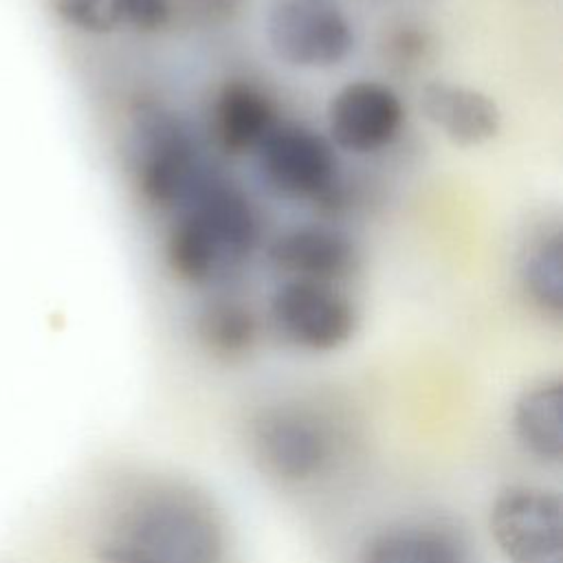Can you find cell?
<instances>
[{
    "instance_id": "cell-1",
    "label": "cell",
    "mask_w": 563,
    "mask_h": 563,
    "mask_svg": "<svg viewBox=\"0 0 563 563\" xmlns=\"http://www.w3.org/2000/svg\"><path fill=\"white\" fill-rule=\"evenodd\" d=\"M224 530L209 499L187 486L139 493L97 548V563H222Z\"/></svg>"
},
{
    "instance_id": "cell-2",
    "label": "cell",
    "mask_w": 563,
    "mask_h": 563,
    "mask_svg": "<svg viewBox=\"0 0 563 563\" xmlns=\"http://www.w3.org/2000/svg\"><path fill=\"white\" fill-rule=\"evenodd\" d=\"M260 246V220L249 196L211 174L174 211L165 238V262L189 286H216L240 273Z\"/></svg>"
},
{
    "instance_id": "cell-3",
    "label": "cell",
    "mask_w": 563,
    "mask_h": 563,
    "mask_svg": "<svg viewBox=\"0 0 563 563\" xmlns=\"http://www.w3.org/2000/svg\"><path fill=\"white\" fill-rule=\"evenodd\" d=\"M128 147L139 194L161 211L174 213L213 174L189 121L156 101L132 112Z\"/></svg>"
},
{
    "instance_id": "cell-4",
    "label": "cell",
    "mask_w": 563,
    "mask_h": 563,
    "mask_svg": "<svg viewBox=\"0 0 563 563\" xmlns=\"http://www.w3.org/2000/svg\"><path fill=\"white\" fill-rule=\"evenodd\" d=\"M264 35L271 53L297 70H328L356 46L343 0H268Z\"/></svg>"
},
{
    "instance_id": "cell-5",
    "label": "cell",
    "mask_w": 563,
    "mask_h": 563,
    "mask_svg": "<svg viewBox=\"0 0 563 563\" xmlns=\"http://www.w3.org/2000/svg\"><path fill=\"white\" fill-rule=\"evenodd\" d=\"M264 185L297 202L330 200L339 187V158L330 139L303 123H277L255 150Z\"/></svg>"
},
{
    "instance_id": "cell-6",
    "label": "cell",
    "mask_w": 563,
    "mask_h": 563,
    "mask_svg": "<svg viewBox=\"0 0 563 563\" xmlns=\"http://www.w3.org/2000/svg\"><path fill=\"white\" fill-rule=\"evenodd\" d=\"M268 319L284 341L308 352L339 350L358 323L339 284L308 279H282L268 297Z\"/></svg>"
},
{
    "instance_id": "cell-7",
    "label": "cell",
    "mask_w": 563,
    "mask_h": 563,
    "mask_svg": "<svg viewBox=\"0 0 563 563\" xmlns=\"http://www.w3.org/2000/svg\"><path fill=\"white\" fill-rule=\"evenodd\" d=\"M251 435L264 471L284 482L314 479L334 457L330 424L303 405L266 407Z\"/></svg>"
},
{
    "instance_id": "cell-8",
    "label": "cell",
    "mask_w": 563,
    "mask_h": 563,
    "mask_svg": "<svg viewBox=\"0 0 563 563\" xmlns=\"http://www.w3.org/2000/svg\"><path fill=\"white\" fill-rule=\"evenodd\" d=\"M490 534L508 563H563V501L541 486H508L490 506Z\"/></svg>"
},
{
    "instance_id": "cell-9",
    "label": "cell",
    "mask_w": 563,
    "mask_h": 563,
    "mask_svg": "<svg viewBox=\"0 0 563 563\" xmlns=\"http://www.w3.org/2000/svg\"><path fill=\"white\" fill-rule=\"evenodd\" d=\"M405 106L385 81L358 77L336 88L325 108L328 139L336 150L367 156L387 150L402 132Z\"/></svg>"
},
{
    "instance_id": "cell-10",
    "label": "cell",
    "mask_w": 563,
    "mask_h": 563,
    "mask_svg": "<svg viewBox=\"0 0 563 563\" xmlns=\"http://www.w3.org/2000/svg\"><path fill=\"white\" fill-rule=\"evenodd\" d=\"M352 238L325 224H299L277 233L266 246L268 266L284 279L339 284L356 266Z\"/></svg>"
},
{
    "instance_id": "cell-11",
    "label": "cell",
    "mask_w": 563,
    "mask_h": 563,
    "mask_svg": "<svg viewBox=\"0 0 563 563\" xmlns=\"http://www.w3.org/2000/svg\"><path fill=\"white\" fill-rule=\"evenodd\" d=\"M422 117L453 145L477 147L493 141L501 130L497 101L479 88L449 79L427 81L420 88Z\"/></svg>"
},
{
    "instance_id": "cell-12",
    "label": "cell",
    "mask_w": 563,
    "mask_h": 563,
    "mask_svg": "<svg viewBox=\"0 0 563 563\" xmlns=\"http://www.w3.org/2000/svg\"><path fill=\"white\" fill-rule=\"evenodd\" d=\"M271 97L249 79H227L211 106V132L231 156L255 154L264 136L277 125Z\"/></svg>"
},
{
    "instance_id": "cell-13",
    "label": "cell",
    "mask_w": 563,
    "mask_h": 563,
    "mask_svg": "<svg viewBox=\"0 0 563 563\" xmlns=\"http://www.w3.org/2000/svg\"><path fill=\"white\" fill-rule=\"evenodd\" d=\"M512 427L528 453L559 464L563 457V383L541 378L530 383L515 400Z\"/></svg>"
},
{
    "instance_id": "cell-14",
    "label": "cell",
    "mask_w": 563,
    "mask_h": 563,
    "mask_svg": "<svg viewBox=\"0 0 563 563\" xmlns=\"http://www.w3.org/2000/svg\"><path fill=\"white\" fill-rule=\"evenodd\" d=\"M361 563H471L464 543L433 523H402L374 534Z\"/></svg>"
},
{
    "instance_id": "cell-15",
    "label": "cell",
    "mask_w": 563,
    "mask_h": 563,
    "mask_svg": "<svg viewBox=\"0 0 563 563\" xmlns=\"http://www.w3.org/2000/svg\"><path fill=\"white\" fill-rule=\"evenodd\" d=\"M521 288L528 299L548 317L563 314V235L559 227L539 231L519 266Z\"/></svg>"
},
{
    "instance_id": "cell-16",
    "label": "cell",
    "mask_w": 563,
    "mask_h": 563,
    "mask_svg": "<svg viewBox=\"0 0 563 563\" xmlns=\"http://www.w3.org/2000/svg\"><path fill=\"white\" fill-rule=\"evenodd\" d=\"M200 343L220 358L244 356L257 339L253 310L233 297H216L202 306L196 319Z\"/></svg>"
},
{
    "instance_id": "cell-17",
    "label": "cell",
    "mask_w": 563,
    "mask_h": 563,
    "mask_svg": "<svg viewBox=\"0 0 563 563\" xmlns=\"http://www.w3.org/2000/svg\"><path fill=\"white\" fill-rule=\"evenodd\" d=\"M128 0H57L59 15L84 31L110 33L125 26Z\"/></svg>"
},
{
    "instance_id": "cell-18",
    "label": "cell",
    "mask_w": 563,
    "mask_h": 563,
    "mask_svg": "<svg viewBox=\"0 0 563 563\" xmlns=\"http://www.w3.org/2000/svg\"><path fill=\"white\" fill-rule=\"evenodd\" d=\"M418 24H400L387 40V51H389V57L400 64V66H411V64H418L420 57L427 55V46H429V40H427V33L416 29Z\"/></svg>"
}]
</instances>
